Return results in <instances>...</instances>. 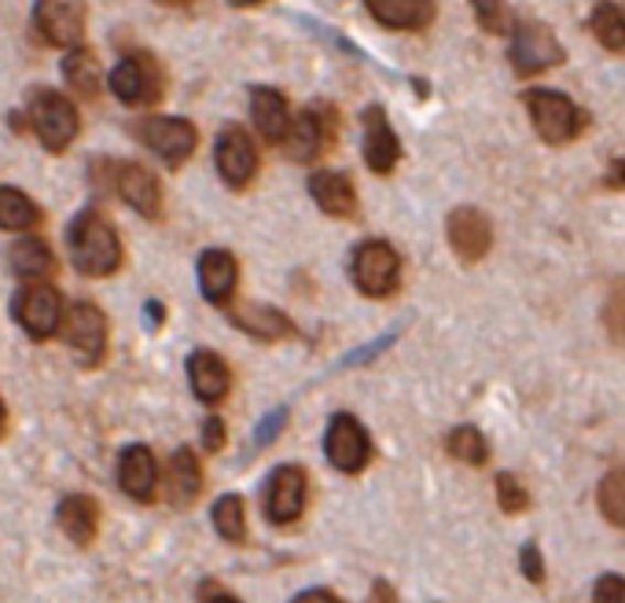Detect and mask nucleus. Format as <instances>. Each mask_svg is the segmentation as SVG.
<instances>
[{"instance_id":"obj_1","label":"nucleus","mask_w":625,"mask_h":603,"mask_svg":"<svg viewBox=\"0 0 625 603\" xmlns=\"http://www.w3.org/2000/svg\"><path fill=\"white\" fill-rule=\"evenodd\" d=\"M67 250L82 277L104 280L122 266V239L100 211H82L67 228Z\"/></svg>"},{"instance_id":"obj_2","label":"nucleus","mask_w":625,"mask_h":603,"mask_svg":"<svg viewBox=\"0 0 625 603\" xmlns=\"http://www.w3.org/2000/svg\"><path fill=\"white\" fill-rule=\"evenodd\" d=\"M522 100H526V111H530V122L537 129V137H541L545 144H552V148L570 144V140L581 137V129L589 126L585 111H581V107L563 93L530 89Z\"/></svg>"},{"instance_id":"obj_3","label":"nucleus","mask_w":625,"mask_h":603,"mask_svg":"<svg viewBox=\"0 0 625 603\" xmlns=\"http://www.w3.org/2000/svg\"><path fill=\"white\" fill-rule=\"evenodd\" d=\"M324 456L338 475H360V471L371 464V456H376L368 427L360 423L354 412H335L332 420H327Z\"/></svg>"},{"instance_id":"obj_4","label":"nucleus","mask_w":625,"mask_h":603,"mask_svg":"<svg viewBox=\"0 0 625 603\" xmlns=\"http://www.w3.org/2000/svg\"><path fill=\"white\" fill-rule=\"evenodd\" d=\"M349 277H354L357 291L368 299H390L401 288V258L387 239H365L354 250L349 261Z\"/></svg>"},{"instance_id":"obj_5","label":"nucleus","mask_w":625,"mask_h":603,"mask_svg":"<svg viewBox=\"0 0 625 603\" xmlns=\"http://www.w3.org/2000/svg\"><path fill=\"white\" fill-rule=\"evenodd\" d=\"M63 294L52 288V283L37 280V283H23L12 299V316L19 327L34 338V343H49V338L60 335L63 327Z\"/></svg>"},{"instance_id":"obj_6","label":"nucleus","mask_w":625,"mask_h":603,"mask_svg":"<svg viewBox=\"0 0 625 603\" xmlns=\"http://www.w3.org/2000/svg\"><path fill=\"white\" fill-rule=\"evenodd\" d=\"M30 126H34L37 140L49 151H67L82 133V118L74 111V104L63 93L52 89H37L30 96Z\"/></svg>"},{"instance_id":"obj_7","label":"nucleus","mask_w":625,"mask_h":603,"mask_svg":"<svg viewBox=\"0 0 625 603\" xmlns=\"http://www.w3.org/2000/svg\"><path fill=\"white\" fill-rule=\"evenodd\" d=\"M63 338H67L74 360L82 368H96L107 357V316L100 313V305L93 302H74L63 313Z\"/></svg>"},{"instance_id":"obj_8","label":"nucleus","mask_w":625,"mask_h":603,"mask_svg":"<svg viewBox=\"0 0 625 603\" xmlns=\"http://www.w3.org/2000/svg\"><path fill=\"white\" fill-rule=\"evenodd\" d=\"M567 60L563 45L556 41V34L534 19H522L515 23V34H511V67L519 78H537V74L559 67Z\"/></svg>"},{"instance_id":"obj_9","label":"nucleus","mask_w":625,"mask_h":603,"mask_svg":"<svg viewBox=\"0 0 625 603\" xmlns=\"http://www.w3.org/2000/svg\"><path fill=\"white\" fill-rule=\"evenodd\" d=\"M133 133H137L140 144L155 151L166 166H181V162H188L195 144H200V129H195L188 118L148 115V118H140V122L133 126Z\"/></svg>"},{"instance_id":"obj_10","label":"nucleus","mask_w":625,"mask_h":603,"mask_svg":"<svg viewBox=\"0 0 625 603\" xmlns=\"http://www.w3.org/2000/svg\"><path fill=\"white\" fill-rule=\"evenodd\" d=\"M85 19L89 4L85 0H37L34 4V30L52 49H78L85 37Z\"/></svg>"},{"instance_id":"obj_11","label":"nucleus","mask_w":625,"mask_h":603,"mask_svg":"<svg viewBox=\"0 0 625 603\" xmlns=\"http://www.w3.org/2000/svg\"><path fill=\"white\" fill-rule=\"evenodd\" d=\"M214 162H217V173L228 189L244 192L250 181L258 177V166H261V155H258V144L250 140V133L244 126H225L217 133V148H214Z\"/></svg>"},{"instance_id":"obj_12","label":"nucleus","mask_w":625,"mask_h":603,"mask_svg":"<svg viewBox=\"0 0 625 603\" xmlns=\"http://www.w3.org/2000/svg\"><path fill=\"white\" fill-rule=\"evenodd\" d=\"M305 497H310V478H305V471L294 464H280L272 467V475L266 478L261 508H266L269 523L291 526L305 512Z\"/></svg>"},{"instance_id":"obj_13","label":"nucleus","mask_w":625,"mask_h":603,"mask_svg":"<svg viewBox=\"0 0 625 603\" xmlns=\"http://www.w3.org/2000/svg\"><path fill=\"white\" fill-rule=\"evenodd\" d=\"M111 93L115 100H122L126 107H148L162 96V74L155 67V60L144 52H129V56L111 71Z\"/></svg>"},{"instance_id":"obj_14","label":"nucleus","mask_w":625,"mask_h":603,"mask_svg":"<svg viewBox=\"0 0 625 603\" xmlns=\"http://www.w3.org/2000/svg\"><path fill=\"white\" fill-rule=\"evenodd\" d=\"M335 140V111L332 107H305V111L291 115V129L283 137V151L294 162H313L324 148Z\"/></svg>"},{"instance_id":"obj_15","label":"nucleus","mask_w":625,"mask_h":603,"mask_svg":"<svg viewBox=\"0 0 625 603\" xmlns=\"http://www.w3.org/2000/svg\"><path fill=\"white\" fill-rule=\"evenodd\" d=\"M111 189L122 195V203H129L140 217L159 222L162 217V184L148 166L140 162H111Z\"/></svg>"},{"instance_id":"obj_16","label":"nucleus","mask_w":625,"mask_h":603,"mask_svg":"<svg viewBox=\"0 0 625 603\" xmlns=\"http://www.w3.org/2000/svg\"><path fill=\"white\" fill-rule=\"evenodd\" d=\"M445 236H449V247H453V255L460 261H467V266H475L489 255L493 247V225L489 217L475 211V206H456L453 214H449L445 222Z\"/></svg>"},{"instance_id":"obj_17","label":"nucleus","mask_w":625,"mask_h":603,"mask_svg":"<svg viewBox=\"0 0 625 603\" xmlns=\"http://www.w3.org/2000/svg\"><path fill=\"white\" fill-rule=\"evenodd\" d=\"M118 486L129 500L137 504H148L155 500V489H159V464H155V453L148 445H126L118 453Z\"/></svg>"},{"instance_id":"obj_18","label":"nucleus","mask_w":625,"mask_h":603,"mask_svg":"<svg viewBox=\"0 0 625 603\" xmlns=\"http://www.w3.org/2000/svg\"><path fill=\"white\" fill-rule=\"evenodd\" d=\"M188 387L195 394V401L222 405L233 394V368L214 349H195L188 357Z\"/></svg>"},{"instance_id":"obj_19","label":"nucleus","mask_w":625,"mask_h":603,"mask_svg":"<svg viewBox=\"0 0 625 603\" xmlns=\"http://www.w3.org/2000/svg\"><path fill=\"white\" fill-rule=\"evenodd\" d=\"M236 288H239V261L233 250H203L200 258V291L203 299L211 305H233L236 299Z\"/></svg>"},{"instance_id":"obj_20","label":"nucleus","mask_w":625,"mask_h":603,"mask_svg":"<svg viewBox=\"0 0 625 603\" xmlns=\"http://www.w3.org/2000/svg\"><path fill=\"white\" fill-rule=\"evenodd\" d=\"M401 159V140L394 133L390 118L382 107H368L365 111V162L371 173L387 177Z\"/></svg>"},{"instance_id":"obj_21","label":"nucleus","mask_w":625,"mask_h":603,"mask_svg":"<svg viewBox=\"0 0 625 603\" xmlns=\"http://www.w3.org/2000/svg\"><path fill=\"white\" fill-rule=\"evenodd\" d=\"M56 523L74 545L89 548L96 541V534H100V504H96L93 497H85V493H71V497L60 500Z\"/></svg>"},{"instance_id":"obj_22","label":"nucleus","mask_w":625,"mask_h":603,"mask_svg":"<svg viewBox=\"0 0 625 603\" xmlns=\"http://www.w3.org/2000/svg\"><path fill=\"white\" fill-rule=\"evenodd\" d=\"M203 493V464L188 445H181L166 464V497L173 508H188Z\"/></svg>"},{"instance_id":"obj_23","label":"nucleus","mask_w":625,"mask_h":603,"mask_svg":"<svg viewBox=\"0 0 625 603\" xmlns=\"http://www.w3.org/2000/svg\"><path fill=\"white\" fill-rule=\"evenodd\" d=\"M310 195L327 217H354L357 214L354 181L338 170H316L310 177Z\"/></svg>"},{"instance_id":"obj_24","label":"nucleus","mask_w":625,"mask_h":603,"mask_svg":"<svg viewBox=\"0 0 625 603\" xmlns=\"http://www.w3.org/2000/svg\"><path fill=\"white\" fill-rule=\"evenodd\" d=\"M250 115H255V126L258 133L269 140V144H283L291 129V107H288V96L277 93V89H250Z\"/></svg>"},{"instance_id":"obj_25","label":"nucleus","mask_w":625,"mask_h":603,"mask_svg":"<svg viewBox=\"0 0 625 603\" xmlns=\"http://www.w3.org/2000/svg\"><path fill=\"white\" fill-rule=\"evenodd\" d=\"M233 324L239 332H247L250 338H258V343H277V338H291L294 335V324L291 316L277 310V305H239L233 310Z\"/></svg>"},{"instance_id":"obj_26","label":"nucleus","mask_w":625,"mask_h":603,"mask_svg":"<svg viewBox=\"0 0 625 603\" xmlns=\"http://www.w3.org/2000/svg\"><path fill=\"white\" fill-rule=\"evenodd\" d=\"M365 8L387 30H423L434 19V0H365Z\"/></svg>"},{"instance_id":"obj_27","label":"nucleus","mask_w":625,"mask_h":603,"mask_svg":"<svg viewBox=\"0 0 625 603\" xmlns=\"http://www.w3.org/2000/svg\"><path fill=\"white\" fill-rule=\"evenodd\" d=\"M8 266H12L19 280L37 283L56 272V255H52V247L41 236H23V239H15L12 250H8Z\"/></svg>"},{"instance_id":"obj_28","label":"nucleus","mask_w":625,"mask_h":603,"mask_svg":"<svg viewBox=\"0 0 625 603\" xmlns=\"http://www.w3.org/2000/svg\"><path fill=\"white\" fill-rule=\"evenodd\" d=\"M211 523L222 541L228 545H244L247 541V512H244V497L239 493H222L211 508Z\"/></svg>"},{"instance_id":"obj_29","label":"nucleus","mask_w":625,"mask_h":603,"mask_svg":"<svg viewBox=\"0 0 625 603\" xmlns=\"http://www.w3.org/2000/svg\"><path fill=\"white\" fill-rule=\"evenodd\" d=\"M63 82L71 85L74 93L82 96H93L100 93V63H96V56L89 49H67V56H63Z\"/></svg>"},{"instance_id":"obj_30","label":"nucleus","mask_w":625,"mask_h":603,"mask_svg":"<svg viewBox=\"0 0 625 603\" xmlns=\"http://www.w3.org/2000/svg\"><path fill=\"white\" fill-rule=\"evenodd\" d=\"M37 222H41V211L26 192L0 189V228H4V233H30Z\"/></svg>"},{"instance_id":"obj_31","label":"nucleus","mask_w":625,"mask_h":603,"mask_svg":"<svg viewBox=\"0 0 625 603\" xmlns=\"http://www.w3.org/2000/svg\"><path fill=\"white\" fill-rule=\"evenodd\" d=\"M445 453L460 460V464H471V467H482L489 460V442H486V434L478 431V427H471V423H460L449 431L445 438Z\"/></svg>"},{"instance_id":"obj_32","label":"nucleus","mask_w":625,"mask_h":603,"mask_svg":"<svg viewBox=\"0 0 625 603\" xmlns=\"http://www.w3.org/2000/svg\"><path fill=\"white\" fill-rule=\"evenodd\" d=\"M589 26H592V37H596L607 52H625V15L618 4H607V0L596 4Z\"/></svg>"},{"instance_id":"obj_33","label":"nucleus","mask_w":625,"mask_h":603,"mask_svg":"<svg viewBox=\"0 0 625 603\" xmlns=\"http://www.w3.org/2000/svg\"><path fill=\"white\" fill-rule=\"evenodd\" d=\"M596 504H600L603 519H607L611 526H622V530H625V467L611 471V475L600 482Z\"/></svg>"},{"instance_id":"obj_34","label":"nucleus","mask_w":625,"mask_h":603,"mask_svg":"<svg viewBox=\"0 0 625 603\" xmlns=\"http://www.w3.org/2000/svg\"><path fill=\"white\" fill-rule=\"evenodd\" d=\"M603 327H607L611 343L625 349V277L611 283L607 302H603Z\"/></svg>"},{"instance_id":"obj_35","label":"nucleus","mask_w":625,"mask_h":603,"mask_svg":"<svg viewBox=\"0 0 625 603\" xmlns=\"http://www.w3.org/2000/svg\"><path fill=\"white\" fill-rule=\"evenodd\" d=\"M497 504L504 515H522L530 508V493H526V486L511 475V471H500L497 475Z\"/></svg>"},{"instance_id":"obj_36","label":"nucleus","mask_w":625,"mask_h":603,"mask_svg":"<svg viewBox=\"0 0 625 603\" xmlns=\"http://www.w3.org/2000/svg\"><path fill=\"white\" fill-rule=\"evenodd\" d=\"M288 405H280V409H272L266 420L258 423V431H255V445L258 449H266V445H272L280 438V431H283V423H288Z\"/></svg>"},{"instance_id":"obj_37","label":"nucleus","mask_w":625,"mask_h":603,"mask_svg":"<svg viewBox=\"0 0 625 603\" xmlns=\"http://www.w3.org/2000/svg\"><path fill=\"white\" fill-rule=\"evenodd\" d=\"M592 603H625V578L603 574L596 585H592Z\"/></svg>"},{"instance_id":"obj_38","label":"nucleus","mask_w":625,"mask_h":603,"mask_svg":"<svg viewBox=\"0 0 625 603\" xmlns=\"http://www.w3.org/2000/svg\"><path fill=\"white\" fill-rule=\"evenodd\" d=\"M478 23L489 30V34H500L504 30V0H471Z\"/></svg>"},{"instance_id":"obj_39","label":"nucleus","mask_w":625,"mask_h":603,"mask_svg":"<svg viewBox=\"0 0 625 603\" xmlns=\"http://www.w3.org/2000/svg\"><path fill=\"white\" fill-rule=\"evenodd\" d=\"M519 570L534 581V585H541V581H545V559H541V548H537L534 541H526V545H522V552H519Z\"/></svg>"},{"instance_id":"obj_40","label":"nucleus","mask_w":625,"mask_h":603,"mask_svg":"<svg viewBox=\"0 0 625 603\" xmlns=\"http://www.w3.org/2000/svg\"><path fill=\"white\" fill-rule=\"evenodd\" d=\"M225 442H228V431H225L222 416H211V420H203V449H206V453H222Z\"/></svg>"},{"instance_id":"obj_41","label":"nucleus","mask_w":625,"mask_h":603,"mask_svg":"<svg viewBox=\"0 0 625 603\" xmlns=\"http://www.w3.org/2000/svg\"><path fill=\"white\" fill-rule=\"evenodd\" d=\"M200 596H203V603H244V600H236L228 589L217 585V581H206V585L200 589Z\"/></svg>"},{"instance_id":"obj_42","label":"nucleus","mask_w":625,"mask_h":603,"mask_svg":"<svg viewBox=\"0 0 625 603\" xmlns=\"http://www.w3.org/2000/svg\"><path fill=\"white\" fill-rule=\"evenodd\" d=\"M291 603H343V600H338L335 592H327V589H305Z\"/></svg>"},{"instance_id":"obj_43","label":"nucleus","mask_w":625,"mask_h":603,"mask_svg":"<svg viewBox=\"0 0 625 603\" xmlns=\"http://www.w3.org/2000/svg\"><path fill=\"white\" fill-rule=\"evenodd\" d=\"M368 603H398V592H394L387 581H376L368 592Z\"/></svg>"},{"instance_id":"obj_44","label":"nucleus","mask_w":625,"mask_h":603,"mask_svg":"<svg viewBox=\"0 0 625 603\" xmlns=\"http://www.w3.org/2000/svg\"><path fill=\"white\" fill-rule=\"evenodd\" d=\"M144 321H148V327H159L162 324V302H148L144 305Z\"/></svg>"},{"instance_id":"obj_45","label":"nucleus","mask_w":625,"mask_h":603,"mask_svg":"<svg viewBox=\"0 0 625 603\" xmlns=\"http://www.w3.org/2000/svg\"><path fill=\"white\" fill-rule=\"evenodd\" d=\"M611 184H622V189H625V159H622V162H614V170H611Z\"/></svg>"},{"instance_id":"obj_46","label":"nucleus","mask_w":625,"mask_h":603,"mask_svg":"<svg viewBox=\"0 0 625 603\" xmlns=\"http://www.w3.org/2000/svg\"><path fill=\"white\" fill-rule=\"evenodd\" d=\"M233 8H258V4H266V0H228Z\"/></svg>"},{"instance_id":"obj_47","label":"nucleus","mask_w":625,"mask_h":603,"mask_svg":"<svg viewBox=\"0 0 625 603\" xmlns=\"http://www.w3.org/2000/svg\"><path fill=\"white\" fill-rule=\"evenodd\" d=\"M0 434H4V405H0Z\"/></svg>"},{"instance_id":"obj_48","label":"nucleus","mask_w":625,"mask_h":603,"mask_svg":"<svg viewBox=\"0 0 625 603\" xmlns=\"http://www.w3.org/2000/svg\"><path fill=\"white\" fill-rule=\"evenodd\" d=\"M166 4H184V0H166Z\"/></svg>"}]
</instances>
